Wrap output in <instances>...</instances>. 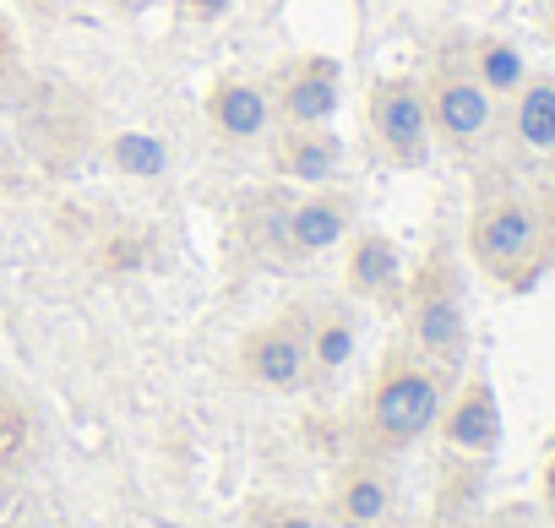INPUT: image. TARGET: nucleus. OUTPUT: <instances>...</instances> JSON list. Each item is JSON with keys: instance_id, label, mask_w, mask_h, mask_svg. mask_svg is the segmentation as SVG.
Returning a JSON list of instances; mask_svg holds the SVG:
<instances>
[{"instance_id": "f257e3e1", "label": "nucleus", "mask_w": 555, "mask_h": 528, "mask_svg": "<svg viewBox=\"0 0 555 528\" xmlns=\"http://www.w3.org/2000/svg\"><path fill=\"white\" fill-rule=\"evenodd\" d=\"M468 250L495 284H528L544 250V207L512 180L506 169H490L474 191L468 213Z\"/></svg>"}, {"instance_id": "f03ea898", "label": "nucleus", "mask_w": 555, "mask_h": 528, "mask_svg": "<svg viewBox=\"0 0 555 528\" xmlns=\"http://www.w3.org/2000/svg\"><path fill=\"white\" fill-rule=\"evenodd\" d=\"M409 327L420 355H430L441 371H457L468 355V311H463V273H457V256L447 240H436L414 273L409 289Z\"/></svg>"}, {"instance_id": "7ed1b4c3", "label": "nucleus", "mask_w": 555, "mask_h": 528, "mask_svg": "<svg viewBox=\"0 0 555 528\" xmlns=\"http://www.w3.org/2000/svg\"><path fill=\"white\" fill-rule=\"evenodd\" d=\"M425 104H430L436 142H447L463 158H479L490 147V137H495V99L474 77L468 55H452V50L436 55V72L425 82Z\"/></svg>"}, {"instance_id": "20e7f679", "label": "nucleus", "mask_w": 555, "mask_h": 528, "mask_svg": "<svg viewBox=\"0 0 555 528\" xmlns=\"http://www.w3.org/2000/svg\"><path fill=\"white\" fill-rule=\"evenodd\" d=\"M349 234H354V202L333 185H317L295 202H272V223H261L256 245L278 261H300V256H322L344 245Z\"/></svg>"}, {"instance_id": "39448f33", "label": "nucleus", "mask_w": 555, "mask_h": 528, "mask_svg": "<svg viewBox=\"0 0 555 528\" xmlns=\"http://www.w3.org/2000/svg\"><path fill=\"white\" fill-rule=\"evenodd\" d=\"M365 120H371V142L392 169H425L436 131H430V104H425V82L414 77H382L365 99Z\"/></svg>"}, {"instance_id": "423d86ee", "label": "nucleus", "mask_w": 555, "mask_h": 528, "mask_svg": "<svg viewBox=\"0 0 555 528\" xmlns=\"http://www.w3.org/2000/svg\"><path fill=\"white\" fill-rule=\"evenodd\" d=\"M441 414V376L414 360V355H392L382 382H376V403H371V420H376V436L392 441V447H409L420 441Z\"/></svg>"}, {"instance_id": "0eeeda50", "label": "nucleus", "mask_w": 555, "mask_h": 528, "mask_svg": "<svg viewBox=\"0 0 555 528\" xmlns=\"http://www.w3.org/2000/svg\"><path fill=\"white\" fill-rule=\"evenodd\" d=\"M272 115L284 126H327L344 99V66L333 55H295L267 82Z\"/></svg>"}, {"instance_id": "6e6552de", "label": "nucleus", "mask_w": 555, "mask_h": 528, "mask_svg": "<svg viewBox=\"0 0 555 528\" xmlns=\"http://www.w3.org/2000/svg\"><path fill=\"white\" fill-rule=\"evenodd\" d=\"M245 371L267 387H295L311 371V317L295 306L289 317L267 322L250 344H245Z\"/></svg>"}, {"instance_id": "1a4fd4ad", "label": "nucleus", "mask_w": 555, "mask_h": 528, "mask_svg": "<svg viewBox=\"0 0 555 528\" xmlns=\"http://www.w3.org/2000/svg\"><path fill=\"white\" fill-rule=\"evenodd\" d=\"M272 169L284 180H300L306 191L333 185L344 169V142L327 126H278L272 131Z\"/></svg>"}, {"instance_id": "9d476101", "label": "nucleus", "mask_w": 555, "mask_h": 528, "mask_svg": "<svg viewBox=\"0 0 555 528\" xmlns=\"http://www.w3.org/2000/svg\"><path fill=\"white\" fill-rule=\"evenodd\" d=\"M207 115L229 142H256L272 131V93L267 82H245V77H223L207 93Z\"/></svg>"}, {"instance_id": "9b49d317", "label": "nucleus", "mask_w": 555, "mask_h": 528, "mask_svg": "<svg viewBox=\"0 0 555 528\" xmlns=\"http://www.w3.org/2000/svg\"><path fill=\"white\" fill-rule=\"evenodd\" d=\"M512 142L528 164H555V77H528L512 93Z\"/></svg>"}, {"instance_id": "f8f14e48", "label": "nucleus", "mask_w": 555, "mask_h": 528, "mask_svg": "<svg viewBox=\"0 0 555 528\" xmlns=\"http://www.w3.org/2000/svg\"><path fill=\"white\" fill-rule=\"evenodd\" d=\"M349 284L371 300H392L403 289V256L387 234L376 229H360L354 245H349Z\"/></svg>"}, {"instance_id": "ddd939ff", "label": "nucleus", "mask_w": 555, "mask_h": 528, "mask_svg": "<svg viewBox=\"0 0 555 528\" xmlns=\"http://www.w3.org/2000/svg\"><path fill=\"white\" fill-rule=\"evenodd\" d=\"M447 441L463 447V452H495V441H501V409H495V398H490L485 382H474V387L452 403V414H447Z\"/></svg>"}, {"instance_id": "4468645a", "label": "nucleus", "mask_w": 555, "mask_h": 528, "mask_svg": "<svg viewBox=\"0 0 555 528\" xmlns=\"http://www.w3.org/2000/svg\"><path fill=\"white\" fill-rule=\"evenodd\" d=\"M468 66H474V77L490 88V99H512V93L528 82V61H522V50H517L512 39H474Z\"/></svg>"}, {"instance_id": "2eb2a0df", "label": "nucleus", "mask_w": 555, "mask_h": 528, "mask_svg": "<svg viewBox=\"0 0 555 528\" xmlns=\"http://www.w3.org/2000/svg\"><path fill=\"white\" fill-rule=\"evenodd\" d=\"M354 355V322L349 317H322V322H311V360L317 365H344Z\"/></svg>"}, {"instance_id": "dca6fc26", "label": "nucleus", "mask_w": 555, "mask_h": 528, "mask_svg": "<svg viewBox=\"0 0 555 528\" xmlns=\"http://www.w3.org/2000/svg\"><path fill=\"white\" fill-rule=\"evenodd\" d=\"M382 506H387V485H382L376 474H360V479H349V490H344V512H349L354 523H371V517H382Z\"/></svg>"}, {"instance_id": "f3484780", "label": "nucleus", "mask_w": 555, "mask_h": 528, "mask_svg": "<svg viewBox=\"0 0 555 528\" xmlns=\"http://www.w3.org/2000/svg\"><path fill=\"white\" fill-rule=\"evenodd\" d=\"M544 495H550V512H555V458H550V479H544Z\"/></svg>"}]
</instances>
